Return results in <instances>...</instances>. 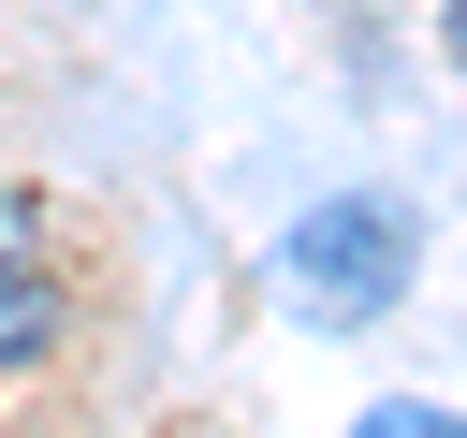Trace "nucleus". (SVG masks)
Listing matches in <instances>:
<instances>
[{
    "label": "nucleus",
    "mask_w": 467,
    "mask_h": 438,
    "mask_svg": "<svg viewBox=\"0 0 467 438\" xmlns=\"http://www.w3.org/2000/svg\"><path fill=\"white\" fill-rule=\"evenodd\" d=\"M438 29H452V58H467V0H438Z\"/></svg>",
    "instance_id": "4"
},
{
    "label": "nucleus",
    "mask_w": 467,
    "mask_h": 438,
    "mask_svg": "<svg viewBox=\"0 0 467 438\" xmlns=\"http://www.w3.org/2000/svg\"><path fill=\"white\" fill-rule=\"evenodd\" d=\"M29 350H58V263H44L29 190H0V380H15Z\"/></svg>",
    "instance_id": "2"
},
{
    "label": "nucleus",
    "mask_w": 467,
    "mask_h": 438,
    "mask_svg": "<svg viewBox=\"0 0 467 438\" xmlns=\"http://www.w3.org/2000/svg\"><path fill=\"white\" fill-rule=\"evenodd\" d=\"M350 438H467V423H452V409H409V394H394V409H365Z\"/></svg>",
    "instance_id": "3"
},
{
    "label": "nucleus",
    "mask_w": 467,
    "mask_h": 438,
    "mask_svg": "<svg viewBox=\"0 0 467 438\" xmlns=\"http://www.w3.org/2000/svg\"><path fill=\"white\" fill-rule=\"evenodd\" d=\"M409 248H423V234H409V204L336 190V204H306V219H292V248H277V263H292V292H306L321 321H379V307L409 292Z\"/></svg>",
    "instance_id": "1"
}]
</instances>
